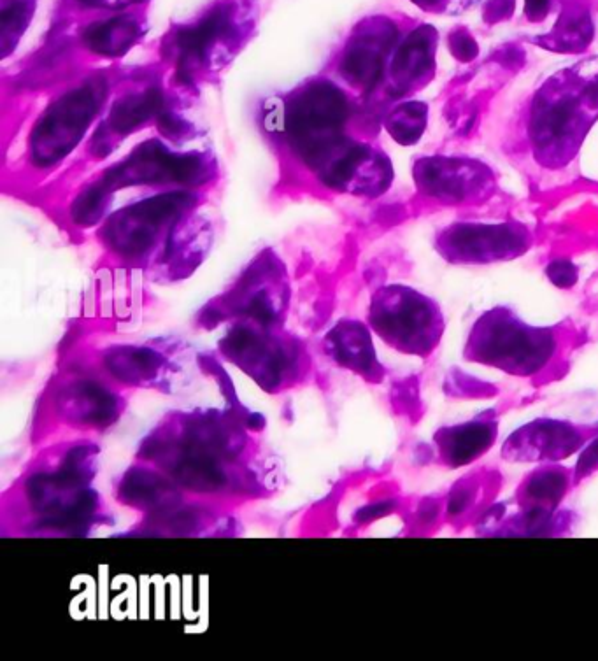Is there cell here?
<instances>
[{"label": "cell", "mask_w": 598, "mask_h": 661, "mask_svg": "<svg viewBox=\"0 0 598 661\" xmlns=\"http://www.w3.org/2000/svg\"><path fill=\"white\" fill-rule=\"evenodd\" d=\"M598 120V57L555 72L535 92L527 132L537 164L563 169L577 157Z\"/></svg>", "instance_id": "obj_1"}, {"label": "cell", "mask_w": 598, "mask_h": 661, "mask_svg": "<svg viewBox=\"0 0 598 661\" xmlns=\"http://www.w3.org/2000/svg\"><path fill=\"white\" fill-rule=\"evenodd\" d=\"M555 330L521 321L507 307L486 311L470 328L463 356L469 362L518 377H532L555 358Z\"/></svg>", "instance_id": "obj_2"}, {"label": "cell", "mask_w": 598, "mask_h": 661, "mask_svg": "<svg viewBox=\"0 0 598 661\" xmlns=\"http://www.w3.org/2000/svg\"><path fill=\"white\" fill-rule=\"evenodd\" d=\"M348 116V97L341 88L327 79H313L286 102L288 143L309 167L320 172L348 141L342 136Z\"/></svg>", "instance_id": "obj_3"}, {"label": "cell", "mask_w": 598, "mask_h": 661, "mask_svg": "<svg viewBox=\"0 0 598 661\" xmlns=\"http://www.w3.org/2000/svg\"><path fill=\"white\" fill-rule=\"evenodd\" d=\"M371 327L393 349L404 355H432L446 328L435 300L409 286L390 285L372 297Z\"/></svg>", "instance_id": "obj_4"}, {"label": "cell", "mask_w": 598, "mask_h": 661, "mask_svg": "<svg viewBox=\"0 0 598 661\" xmlns=\"http://www.w3.org/2000/svg\"><path fill=\"white\" fill-rule=\"evenodd\" d=\"M104 92L106 86L100 79L88 81L65 93L46 111L32 134V158L37 164H55L81 141L100 109Z\"/></svg>", "instance_id": "obj_5"}, {"label": "cell", "mask_w": 598, "mask_h": 661, "mask_svg": "<svg viewBox=\"0 0 598 661\" xmlns=\"http://www.w3.org/2000/svg\"><path fill=\"white\" fill-rule=\"evenodd\" d=\"M532 242L530 230L516 221L453 223L439 234L435 249L455 265H486L525 255Z\"/></svg>", "instance_id": "obj_6"}, {"label": "cell", "mask_w": 598, "mask_h": 661, "mask_svg": "<svg viewBox=\"0 0 598 661\" xmlns=\"http://www.w3.org/2000/svg\"><path fill=\"white\" fill-rule=\"evenodd\" d=\"M418 192L444 206L479 204L492 197L497 178L492 169L470 157H423L413 165Z\"/></svg>", "instance_id": "obj_7"}, {"label": "cell", "mask_w": 598, "mask_h": 661, "mask_svg": "<svg viewBox=\"0 0 598 661\" xmlns=\"http://www.w3.org/2000/svg\"><path fill=\"white\" fill-rule=\"evenodd\" d=\"M192 199L188 193H167L125 207L107 223L106 239L123 255H144L157 244L167 225L178 221L192 206Z\"/></svg>", "instance_id": "obj_8"}, {"label": "cell", "mask_w": 598, "mask_h": 661, "mask_svg": "<svg viewBox=\"0 0 598 661\" xmlns=\"http://www.w3.org/2000/svg\"><path fill=\"white\" fill-rule=\"evenodd\" d=\"M209 176V165L199 153L174 155L158 141H148L136 148L125 162L116 165L104 178V185H195Z\"/></svg>", "instance_id": "obj_9"}, {"label": "cell", "mask_w": 598, "mask_h": 661, "mask_svg": "<svg viewBox=\"0 0 598 661\" xmlns=\"http://www.w3.org/2000/svg\"><path fill=\"white\" fill-rule=\"evenodd\" d=\"M399 30L388 18H371L353 32L342 53L341 74L349 85L371 92L383 81L397 48Z\"/></svg>", "instance_id": "obj_10"}, {"label": "cell", "mask_w": 598, "mask_h": 661, "mask_svg": "<svg viewBox=\"0 0 598 661\" xmlns=\"http://www.w3.org/2000/svg\"><path fill=\"white\" fill-rule=\"evenodd\" d=\"M320 174L325 185L358 197H379L393 181L392 162L385 153L351 141L335 151Z\"/></svg>", "instance_id": "obj_11"}, {"label": "cell", "mask_w": 598, "mask_h": 661, "mask_svg": "<svg viewBox=\"0 0 598 661\" xmlns=\"http://www.w3.org/2000/svg\"><path fill=\"white\" fill-rule=\"evenodd\" d=\"M439 34L430 25H421L397 44L386 67V93L393 99L418 92L434 79Z\"/></svg>", "instance_id": "obj_12"}, {"label": "cell", "mask_w": 598, "mask_h": 661, "mask_svg": "<svg viewBox=\"0 0 598 661\" xmlns=\"http://www.w3.org/2000/svg\"><path fill=\"white\" fill-rule=\"evenodd\" d=\"M584 437L565 421L537 420L507 439L502 456L511 462H556L576 453Z\"/></svg>", "instance_id": "obj_13"}, {"label": "cell", "mask_w": 598, "mask_h": 661, "mask_svg": "<svg viewBox=\"0 0 598 661\" xmlns=\"http://www.w3.org/2000/svg\"><path fill=\"white\" fill-rule=\"evenodd\" d=\"M499 423L490 418L467 421L441 428L435 434V446L442 463L449 469H460L488 453L497 441Z\"/></svg>", "instance_id": "obj_14"}, {"label": "cell", "mask_w": 598, "mask_h": 661, "mask_svg": "<svg viewBox=\"0 0 598 661\" xmlns=\"http://www.w3.org/2000/svg\"><path fill=\"white\" fill-rule=\"evenodd\" d=\"M569 479V474L563 467L551 465L535 470L521 488V505L537 512L555 507L569 490Z\"/></svg>", "instance_id": "obj_15"}, {"label": "cell", "mask_w": 598, "mask_h": 661, "mask_svg": "<svg viewBox=\"0 0 598 661\" xmlns=\"http://www.w3.org/2000/svg\"><path fill=\"white\" fill-rule=\"evenodd\" d=\"M330 341L334 342L339 358L353 365V369H360L364 374H374L381 367L376 362L374 346L364 325L351 321L341 323L330 335Z\"/></svg>", "instance_id": "obj_16"}, {"label": "cell", "mask_w": 598, "mask_h": 661, "mask_svg": "<svg viewBox=\"0 0 598 661\" xmlns=\"http://www.w3.org/2000/svg\"><path fill=\"white\" fill-rule=\"evenodd\" d=\"M160 107H162V95L155 88H151L148 92L127 95L125 99L114 102L107 125L113 134L125 136L144 125L151 116L160 113Z\"/></svg>", "instance_id": "obj_17"}, {"label": "cell", "mask_w": 598, "mask_h": 661, "mask_svg": "<svg viewBox=\"0 0 598 661\" xmlns=\"http://www.w3.org/2000/svg\"><path fill=\"white\" fill-rule=\"evenodd\" d=\"M427 123V104L418 100H407L388 113L385 127L393 141L402 146H413L425 134Z\"/></svg>", "instance_id": "obj_18"}, {"label": "cell", "mask_w": 598, "mask_h": 661, "mask_svg": "<svg viewBox=\"0 0 598 661\" xmlns=\"http://www.w3.org/2000/svg\"><path fill=\"white\" fill-rule=\"evenodd\" d=\"M139 37V29L127 18H116L100 23L86 32L85 41L95 53L116 57L129 50L130 44Z\"/></svg>", "instance_id": "obj_19"}, {"label": "cell", "mask_w": 598, "mask_h": 661, "mask_svg": "<svg viewBox=\"0 0 598 661\" xmlns=\"http://www.w3.org/2000/svg\"><path fill=\"white\" fill-rule=\"evenodd\" d=\"M553 36L542 37V46L556 51H579L590 43L591 25L588 16H569L555 27Z\"/></svg>", "instance_id": "obj_20"}, {"label": "cell", "mask_w": 598, "mask_h": 661, "mask_svg": "<svg viewBox=\"0 0 598 661\" xmlns=\"http://www.w3.org/2000/svg\"><path fill=\"white\" fill-rule=\"evenodd\" d=\"M107 188L104 183L99 186H92L88 188L72 207V214L74 220L81 223V225H92L95 221L99 220L100 216L104 214L107 207Z\"/></svg>", "instance_id": "obj_21"}, {"label": "cell", "mask_w": 598, "mask_h": 661, "mask_svg": "<svg viewBox=\"0 0 598 661\" xmlns=\"http://www.w3.org/2000/svg\"><path fill=\"white\" fill-rule=\"evenodd\" d=\"M23 2H25V0H16L13 6H4V13H2L4 44L8 41L11 32H16V36L20 37L27 22H30L32 9L27 8Z\"/></svg>", "instance_id": "obj_22"}, {"label": "cell", "mask_w": 598, "mask_h": 661, "mask_svg": "<svg viewBox=\"0 0 598 661\" xmlns=\"http://www.w3.org/2000/svg\"><path fill=\"white\" fill-rule=\"evenodd\" d=\"M546 274H548L549 281L558 288H572L579 279V269L565 258L549 263Z\"/></svg>", "instance_id": "obj_23"}, {"label": "cell", "mask_w": 598, "mask_h": 661, "mask_svg": "<svg viewBox=\"0 0 598 661\" xmlns=\"http://www.w3.org/2000/svg\"><path fill=\"white\" fill-rule=\"evenodd\" d=\"M448 43L453 57L458 58L460 62H470L479 55V46H477L476 39L465 30H455L449 36Z\"/></svg>", "instance_id": "obj_24"}, {"label": "cell", "mask_w": 598, "mask_h": 661, "mask_svg": "<svg viewBox=\"0 0 598 661\" xmlns=\"http://www.w3.org/2000/svg\"><path fill=\"white\" fill-rule=\"evenodd\" d=\"M598 469V437L595 441L591 442L588 448L584 449L581 453V458L577 462L576 467V483H581L584 477L590 476L595 470Z\"/></svg>", "instance_id": "obj_25"}, {"label": "cell", "mask_w": 598, "mask_h": 661, "mask_svg": "<svg viewBox=\"0 0 598 661\" xmlns=\"http://www.w3.org/2000/svg\"><path fill=\"white\" fill-rule=\"evenodd\" d=\"M428 13H458L472 4V0H413Z\"/></svg>", "instance_id": "obj_26"}, {"label": "cell", "mask_w": 598, "mask_h": 661, "mask_svg": "<svg viewBox=\"0 0 598 661\" xmlns=\"http://www.w3.org/2000/svg\"><path fill=\"white\" fill-rule=\"evenodd\" d=\"M551 9V0H525V15L530 22H541Z\"/></svg>", "instance_id": "obj_27"}, {"label": "cell", "mask_w": 598, "mask_h": 661, "mask_svg": "<svg viewBox=\"0 0 598 661\" xmlns=\"http://www.w3.org/2000/svg\"><path fill=\"white\" fill-rule=\"evenodd\" d=\"M509 4H514V0H492L490 6L486 9L488 18L492 15L495 20H499V18H507V15H509L511 11H514V9L504 8V6H509Z\"/></svg>", "instance_id": "obj_28"}]
</instances>
